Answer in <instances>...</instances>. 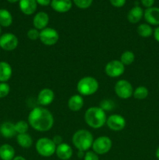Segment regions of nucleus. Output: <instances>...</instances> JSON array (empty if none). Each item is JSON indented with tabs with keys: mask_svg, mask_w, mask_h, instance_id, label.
<instances>
[{
	"mask_svg": "<svg viewBox=\"0 0 159 160\" xmlns=\"http://www.w3.org/2000/svg\"><path fill=\"white\" fill-rule=\"evenodd\" d=\"M28 123L35 131L46 132L52 128L54 117L48 109L37 106L30 112L28 115Z\"/></svg>",
	"mask_w": 159,
	"mask_h": 160,
	"instance_id": "obj_1",
	"label": "nucleus"
},
{
	"mask_svg": "<svg viewBox=\"0 0 159 160\" xmlns=\"http://www.w3.org/2000/svg\"><path fill=\"white\" fill-rule=\"evenodd\" d=\"M84 120L90 128L98 129L106 124L107 117L105 111L103 110L101 107L93 106L86 111L84 114Z\"/></svg>",
	"mask_w": 159,
	"mask_h": 160,
	"instance_id": "obj_2",
	"label": "nucleus"
},
{
	"mask_svg": "<svg viewBox=\"0 0 159 160\" xmlns=\"http://www.w3.org/2000/svg\"><path fill=\"white\" fill-rule=\"evenodd\" d=\"M72 142L78 150L87 152L91 148L93 145V134L87 130H78L73 134Z\"/></svg>",
	"mask_w": 159,
	"mask_h": 160,
	"instance_id": "obj_3",
	"label": "nucleus"
},
{
	"mask_svg": "<svg viewBox=\"0 0 159 160\" xmlns=\"http://www.w3.org/2000/svg\"><path fill=\"white\" fill-rule=\"evenodd\" d=\"M99 83L93 77H84L78 81L76 89L78 93L84 96H90L98 92Z\"/></svg>",
	"mask_w": 159,
	"mask_h": 160,
	"instance_id": "obj_4",
	"label": "nucleus"
},
{
	"mask_svg": "<svg viewBox=\"0 0 159 160\" xmlns=\"http://www.w3.org/2000/svg\"><path fill=\"white\" fill-rule=\"evenodd\" d=\"M36 150L40 156L43 157H50L55 152L56 145L53 142L52 139L41 138L38 139L36 143Z\"/></svg>",
	"mask_w": 159,
	"mask_h": 160,
	"instance_id": "obj_5",
	"label": "nucleus"
},
{
	"mask_svg": "<svg viewBox=\"0 0 159 160\" xmlns=\"http://www.w3.org/2000/svg\"><path fill=\"white\" fill-rule=\"evenodd\" d=\"M112 147V141L107 136H101L94 140L92 148L98 155H104L108 152Z\"/></svg>",
	"mask_w": 159,
	"mask_h": 160,
	"instance_id": "obj_6",
	"label": "nucleus"
},
{
	"mask_svg": "<svg viewBox=\"0 0 159 160\" xmlns=\"http://www.w3.org/2000/svg\"><path fill=\"white\" fill-rule=\"evenodd\" d=\"M115 93L118 97L123 99L130 98L133 94V88L130 83L126 80H120L115 84Z\"/></svg>",
	"mask_w": 159,
	"mask_h": 160,
	"instance_id": "obj_7",
	"label": "nucleus"
},
{
	"mask_svg": "<svg viewBox=\"0 0 159 160\" xmlns=\"http://www.w3.org/2000/svg\"><path fill=\"white\" fill-rule=\"evenodd\" d=\"M39 39L42 44L47 46L55 45L59 39V34L55 29L51 28H46L40 31Z\"/></svg>",
	"mask_w": 159,
	"mask_h": 160,
	"instance_id": "obj_8",
	"label": "nucleus"
},
{
	"mask_svg": "<svg viewBox=\"0 0 159 160\" xmlns=\"http://www.w3.org/2000/svg\"><path fill=\"white\" fill-rule=\"evenodd\" d=\"M105 73L108 77L112 78H118L123 74L125 72V66L120 62V60L114 59L109 61L104 67Z\"/></svg>",
	"mask_w": 159,
	"mask_h": 160,
	"instance_id": "obj_9",
	"label": "nucleus"
},
{
	"mask_svg": "<svg viewBox=\"0 0 159 160\" xmlns=\"http://www.w3.org/2000/svg\"><path fill=\"white\" fill-rule=\"evenodd\" d=\"M19 41L12 33H6L0 36V48L5 51H13L18 46Z\"/></svg>",
	"mask_w": 159,
	"mask_h": 160,
	"instance_id": "obj_10",
	"label": "nucleus"
},
{
	"mask_svg": "<svg viewBox=\"0 0 159 160\" xmlns=\"http://www.w3.org/2000/svg\"><path fill=\"white\" fill-rule=\"evenodd\" d=\"M126 120L124 117L118 114H112L107 117L106 124L108 128L113 131H120L126 127Z\"/></svg>",
	"mask_w": 159,
	"mask_h": 160,
	"instance_id": "obj_11",
	"label": "nucleus"
},
{
	"mask_svg": "<svg viewBox=\"0 0 159 160\" xmlns=\"http://www.w3.org/2000/svg\"><path fill=\"white\" fill-rule=\"evenodd\" d=\"M55 99V93L51 89L44 88L40 91L37 95V102L41 106H48Z\"/></svg>",
	"mask_w": 159,
	"mask_h": 160,
	"instance_id": "obj_12",
	"label": "nucleus"
},
{
	"mask_svg": "<svg viewBox=\"0 0 159 160\" xmlns=\"http://www.w3.org/2000/svg\"><path fill=\"white\" fill-rule=\"evenodd\" d=\"M48 23H49V17H48V13L45 12H39L36 14L33 19V25H34V28L37 30H41L45 29L47 28Z\"/></svg>",
	"mask_w": 159,
	"mask_h": 160,
	"instance_id": "obj_13",
	"label": "nucleus"
},
{
	"mask_svg": "<svg viewBox=\"0 0 159 160\" xmlns=\"http://www.w3.org/2000/svg\"><path fill=\"white\" fill-rule=\"evenodd\" d=\"M143 17L149 24L154 26L159 25V8H147L143 12Z\"/></svg>",
	"mask_w": 159,
	"mask_h": 160,
	"instance_id": "obj_14",
	"label": "nucleus"
},
{
	"mask_svg": "<svg viewBox=\"0 0 159 160\" xmlns=\"http://www.w3.org/2000/svg\"><path fill=\"white\" fill-rule=\"evenodd\" d=\"M73 2L71 0H51V6L55 12H66L71 9Z\"/></svg>",
	"mask_w": 159,
	"mask_h": 160,
	"instance_id": "obj_15",
	"label": "nucleus"
},
{
	"mask_svg": "<svg viewBox=\"0 0 159 160\" xmlns=\"http://www.w3.org/2000/svg\"><path fill=\"white\" fill-rule=\"evenodd\" d=\"M55 153L62 160H69L73 156V148L66 143H62L56 146Z\"/></svg>",
	"mask_w": 159,
	"mask_h": 160,
	"instance_id": "obj_16",
	"label": "nucleus"
},
{
	"mask_svg": "<svg viewBox=\"0 0 159 160\" xmlns=\"http://www.w3.org/2000/svg\"><path fill=\"white\" fill-rule=\"evenodd\" d=\"M21 12L25 15H32L37 9V3L36 0H20L19 2Z\"/></svg>",
	"mask_w": 159,
	"mask_h": 160,
	"instance_id": "obj_17",
	"label": "nucleus"
},
{
	"mask_svg": "<svg viewBox=\"0 0 159 160\" xmlns=\"http://www.w3.org/2000/svg\"><path fill=\"white\" fill-rule=\"evenodd\" d=\"M0 134L5 138H12L17 134L15 129V124L11 122H4L0 126Z\"/></svg>",
	"mask_w": 159,
	"mask_h": 160,
	"instance_id": "obj_18",
	"label": "nucleus"
},
{
	"mask_svg": "<svg viewBox=\"0 0 159 160\" xmlns=\"http://www.w3.org/2000/svg\"><path fill=\"white\" fill-rule=\"evenodd\" d=\"M84 104V98L80 95H73L68 100V107L73 112L80 110Z\"/></svg>",
	"mask_w": 159,
	"mask_h": 160,
	"instance_id": "obj_19",
	"label": "nucleus"
},
{
	"mask_svg": "<svg viewBox=\"0 0 159 160\" xmlns=\"http://www.w3.org/2000/svg\"><path fill=\"white\" fill-rule=\"evenodd\" d=\"M143 10L139 6L132 7L127 14V20L131 23H137L142 19L143 16Z\"/></svg>",
	"mask_w": 159,
	"mask_h": 160,
	"instance_id": "obj_20",
	"label": "nucleus"
},
{
	"mask_svg": "<svg viewBox=\"0 0 159 160\" xmlns=\"http://www.w3.org/2000/svg\"><path fill=\"white\" fill-rule=\"evenodd\" d=\"M12 70L11 66L5 61L0 62V82H6L12 77Z\"/></svg>",
	"mask_w": 159,
	"mask_h": 160,
	"instance_id": "obj_21",
	"label": "nucleus"
},
{
	"mask_svg": "<svg viewBox=\"0 0 159 160\" xmlns=\"http://www.w3.org/2000/svg\"><path fill=\"white\" fill-rule=\"evenodd\" d=\"M15 157L13 147L8 144H4L0 147V159L2 160H12Z\"/></svg>",
	"mask_w": 159,
	"mask_h": 160,
	"instance_id": "obj_22",
	"label": "nucleus"
},
{
	"mask_svg": "<svg viewBox=\"0 0 159 160\" xmlns=\"http://www.w3.org/2000/svg\"><path fill=\"white\" fill-rule=\"evenodd\" d=\"M17 142L19 144V145L21 146L22 148H27L32 145L33 139L29 134L24 133V134H17Z\"/></svg>",
	"mask_w": 159,
	"mask_h": 160,
	"instance_id": "obj_23",
	"label": "nucleus"
},
{
	"mask_svg": "<svg viewBox=\"0 0 159 160\" xmlns=\"http://www.w3.org/2000/svg\"><path fill=\"white\" fill-rule=\"evenodd\" d=\"M12 23V14L7 9H0V26L8 28Z\"/></svg>",
	"mask_w": 159,
	"mask_h": 160,
	"instance_id": "obj_24",
	"label": "nucleus"
},
{
	"mask_svg": "<svg viewBox=\"0 0 159 160\" xmlns=\"http://www.w3.org/2000/svg\"><path fill=\"white\" fill-rule=\"evenodd\" d=\"M137 34L142 38H149L153 34V29L148 23H141L137 27Z\"/></svg>",
	"mask_w": 159,
	"mask_h": 160,
	"instance_id": "obj_25",
	"label": "nucleus"
},
{
	"mask_svg": "<svg viewBox=\"0 0 159 160\" xmlns=\"http://www.w3.org/2000/svg\"><path fill=\"white\" fill-rule=\"evenodd\" d=\"M135 60V55L131 51H126L120 56V62L124 66L131 65Z\"/></svg>",
	"mask_w": 159,
	"mask_h": 160,
	"instance_id": "obj_26",
	"label": "nucleus"
},
{
	"mask_svg": "<svg viewBox=\"0 0 159 160\" xmlns=\"http://www.w3.org/2000/svg\"><path fill=\"white\" fill-rule=\"evenodd\" d=\"M148 94H149V91H148V89L146 87H144V86H139L135 90H133L132 95H133V97L136 99L143 100L145 99L148 96Z\"/></svg>",
	"mask_w": 159,
	"mask_h": 160,
	"instance_id": "obj_27",
	"label": "nucleus"
},
{
	"mask_svg": "<svg viewBox=\"0 0 159 160\" xmlns=\"http://www.w3.org/2000/svg\"><path fill=\"white\" fill-rule=\"evenodd\" d=\"M15 129L17 134H24L29 129V123L24 120H20L15 123Z\"/></svg>",
	"mask_w": 159,
	"mask_h": 160,
	"instance_id": "obj_28",
	"label": "nucleus"
},
{
	"mask_svg": "<svg viewBox=\"0 0 159 160\" xmlns=\"http://www.w3.org/2000/svg\"><path fill=\"white\" fill-rule=\"evenodd\" d=\"M74 4L80 9H87L91 6L93 0H73Z\"/></svg>",
	"mask_w": 159,
	"mask_h": 160,
	"instance_id": "obj_29",
	"label": "nucleus"
},
{
	"mask_svg": "<svg viewBox=\"0 0 159 160\" xmlns=\"http://www.w3.org/2000/svg\"><path fill=\"white\" fill-rule=\"evenodd\" d=\"M10 87L6 82H0V98H5L9 95Z\"/></svg>",
	"mask_w": 159,
	"mask_h": 160,
	"instance_id": "obj_30",
	"label": "nucleus"
},
{
	"mask_svg": "<svg viewBox=\"0 0 159 160\" xmlns=\"http://www.w3.org/2000/svg\"><path fill=\"white\" fill-rule=\"evenodd\" d=\"M114 106H115V104H114L113 102L111 101V100L105 99L101 101L99 107H101L104 111H107V110H112V109H113Z\"/></svg>",
	"mask_w": 159,
	"mask_h": 160,
	"instance_id": "obj_31",
	"label": "nucleus"
},
{
	"mask_svg": "<svg viewBox=\"0 0 159 160\" xmlns=\"http://www.w3.org/2000/svg\"><path fill=\"white\" fill-rule=\"evenodd\" d=\"M26 36H27L30 40H37V39H39V36H40V31L36 29V28H32V29H30L27 31Z\"/></svg>",
	"mask_w": 159,
	"mask_h": 160,
	"instance_id": "obj_32",
	"label": "nucleus"
},
{
	"mask_svg": "<svg viewBox=\"0 0 159 160\" xmlns=\"http://www.w3.org/2000/svg\"><path fill=\"white\" fill-rule=\"evenodd\" d=\"M84 160H99V157L94 151H87L86 152Z\"/></svg>",
	"mask_w": 159,
	"mask_h": 160,
	"instance_id": "obj_33",
	"label": "nucleus"
},
{
	"mask_svg": "<svg viewBox=\"0 0 159 160\" xmlns=\"http://www.w3.org/2000/svg\"><path fill=\"white\" fill-rule=\"evenodd\" d=\"M126 0H110V2L114 7L120 8L126 4Z\"/></svg>",
	"mask_w": 159,
	"mask_h": 160,
	"instance_id": "obj_34",
	"label": "nucleus"
},
{
	"mask_svg": "<svg viewBox=\"0 0 159 160\" xmlns=\"http://www.w3.org/2000/svg\"><path fill=\"white\" fill-rule=\"evenodd\" d=\"M141 2L144 7L147 8L153 7V5L154 3V0H141Z\"/></svg>",
	"mask_w": 159,
	"mask_h": 160,
	"instance_id": "obj_35",
	"label": "nucleus"
},
{
	"mask_svg": "<svg viewBox=\"0 0 159 160\" xmlns=\"http://www.w3.org/2000/svg\"><path fill=\"white\" fill-rule=\"evenodd\" d=\"M52 141H53V142L55 144L56 146L59 145H60V144L63 143V142H62V138L61 137L60 135H55L54 137L52 138Z\"/></svg>",
	"mask_w": 159,
	"mask_h": 160,
	"instance_id": "obj_36",
	"label": "nucleus"
},
{
	"mask_svg": "<svg viewBox=\"0 0 159 160\" xmlns=\"http://www.w3.org/2000/svg\"><path fill=\"white\" fill-rule=\"evenodd\" d=\"M36 2H37V4L43 6H47L51 4V0H36Z\"/></svg>",
	"mask_w": 159,
	"mask_h": 160,
	"instance_id": "obj_37",
	"label": "nucleus"
},
{
	"mask_svg": "<svg viewBox=\"0 0 159 160\" xmlns=\"http://www.w3.org/2000/svg\"><path fill=\"white\" fill-rule=\"evenodd\" d=\"M154 39H155L157 42H159V27H157V28L154 30Z\"/></svg>",
	"mask_w": 159,
	"mask_h": 160,
	"instance_id": "obj_38",
	"label": "nucleus"
},
{
	"mask_svg": "<svg viewBox=\"0 0 159 160\" xmlns=\"http://www.w3.org/2000/svg\"><path fill=\"white\" fill-rule=\"evenodd\" d=\"M85 152L84 151H80V150H78V152H77V156L79 158H80V159H82V158H84V156H85Z\"/></svg>",
	"mask_w": 159,
	"mask_h": 160,
	"instance_id": "obj_39",
	"label": "nucleus"
},
{
	"mask_svg": "<svg viewBox=\"0 0 159 160\" xmlns=\"http://www.w3.org/2000/svg\"><path fill=\"white\" fill-rule=\"evenodd\" d=\"M12 160H26V159L21 156H15V157H14V159Z\"/></svg>",
	"mask_w": 159,
	"mask_h": 160,
	"instance_id": "obj_40",
	"label": "nucleus"
},
{
	"mask_svg": "<svg viewBox=\"0 0 159 160\" xmlns=\"http://www.w3.org/2000/svg\"><path fill=\"white\" fill-rule=\"evenodd\" d=\"M155 155H156V157H157V159L159 160V146H158V148H157V150H156Z\"/></svg>",
	"mask_w": 159,
	"mask_h": 160,
	"instance_id": "obj_41",
	"label": "nucleus"
},
{
	"mask_svg": "<svg viewBox=\"0 0 159 160\" xmlns=\"http://www.w3.org/2000/svg\"><path fill=\"white\" fill-rule=\"evenodd\" d=\"M8 2H10V3H15V2H20V0H7Z\"/></svg>",
	"mask_w": 159,
	"mask_h": 160,
	"instance_id": "obj_42",
	"label": "nucleus"
},
{
	"mask_svg": "<svg viewBox=\"0 0 159 160\" xmlns=\"http://www.w3.org/2000/svg\"><path fill=\"white\" fill-rule=\"evenodd\" d=\"M1 33H2V28H1V26H0V36H1Z\"/></svg>",
	"mask_w": 159,
	"mask_h": 160,
	"instance_id": "obj_43",
	"label": "nucleus"
},
{
	"mask_svg": "<svg viewBox=\"0 0 159 160\" xmlns=\"http://www.w3.org/2000/svg\"><path fill=\"white\" fill-rule=\"evenodd\" d=\"M158 88H159V83H158Z\"/></svg>",
	"mask_w": 159,
	"mask_h": 160,
	"instance_id": "obj_44",
	"label": "nucleus"
},
{
	"mask_svg": "<svg viewBox=\"0 0 159 160\" xmlns=\"http://www.w3.org/2000/svg\"><path fill=\"white\" fill-rule=\"evenodd\" d=\"M69 160H70V159H69Z\"/></svg>",
	"mask_w": 159,
	"mask_h": 160,
	"instance_id": "obj_45",
	"label": "nucleus"
}]
</instances>
